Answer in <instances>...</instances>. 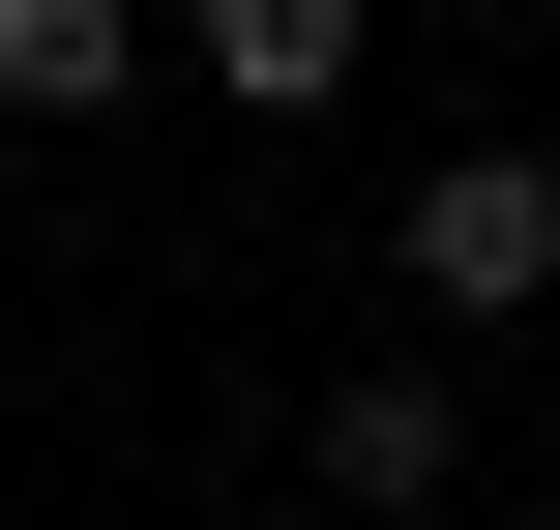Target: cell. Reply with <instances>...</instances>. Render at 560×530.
Instances as JSON below:
<instances>
[{
    "mask_svg": "<svg viewBox=\"0 0 560 530\" xmlns=\"http://www.w3.org/2000/svg\"><path fill=\"white\" fill-rule=\"evenodd\" d=\"M384 266H413V325H443V354H502V325L560 295V148H502V118H472V148H413Z\"/></svg>",
    "mask_w": 560,
    "mask_h": 530,
    "instance_id": "1",
    "label": "cell"
},
{
    "mask_svg": "<svg viewBox=\"0 0 560 530\" xmlns=\"http://www.w3.org/2000/svg\"><path fill=\"white\" fill-rule=\"evenodd\" d=\"M295 502H325V530H443V502H472V384H443V354L325 384V413H295Z\"/></svg>",
    "mask_w": 560,
    "mask_h": 530,
    "instance_id": "2",
    "label": "cell"
},
{
    "mask_svg": "<svg viewBox=\"0 0 560 530\" xmlns=\"http://www.w3.org/2000/svg\"><path fill=\"white\" fill-rule=\"evenodd\" d=\"M148 59H177L148 0H0V148H89V118H118Z\"/></svg>",
    "mask_w": 560,
    "mask_h": 530,
    "instance_id": "3",
    "label": "cell"
},
{
    "mask_svg": "<svg viewBox=\"0 0 560 530\" xmlns=\"http://www.w3.org/2000/svg\"><path fill=\"white\" fill-rule=\"evenodd\" d=\"M177 59H207L236 118H325V89L384 59V0H177Z\"/></svg>",
    "mask_w": 560,
    "mask_h": 530,
    "instance_id": "4",
    "label": "cell"
},
{
    "mask_svg": "<svg viewBox=\"0 0 560 530\" xmlns=\"http://www.w3.org/2000/svg\"><path fill=\"white\" fill-rule=\"evenodd\" d=\"M532 530H560V502H532Z\"/></svg>",
    "mask_w": 560,
    "mask_h": 530,
    "instance_id": "5",
    "label": "cell"
}]
</instances>
